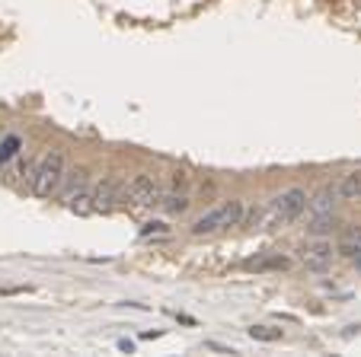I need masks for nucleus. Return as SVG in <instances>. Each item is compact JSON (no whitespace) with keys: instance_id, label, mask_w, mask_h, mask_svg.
I'll use <instances>...</instances> for the list:
<instances>
[{"instance_id":"obj_1","label":"nucleus","mask_w":361,"mask_h":357,"mask_svg":"<svg viewBox=\"0 0 361 357\" xmlns=\"http://www.w3.org/2000/svg\"><path fill=\"white\" fill-rule=\"evenodd\" d=\"M64 153L61 150H51L42 157V163L35 166V176H32V192L39 198H51V192H58L64 182Z\"/></svg>"},{"instance_id":"obj_2","label":"nucleus","mask_w":361,"mask_h":357,"mask_svg":"<svg viewBox=\"0 0 361 357\" xmlns=\"http://www.w3.org/2000/svg\"><path fill=\"white\" fill-rule=\"evenodd\" d=\"M240 220H243V201H227V205L215 207V211H208L205 217L195 220L192 233L205 236V233H215V230H224V227H236Z\"/></svg>"},{"instance_id":"obj_3","label":"nucleus","mask_w":361,"mask_h":357,"mask_svg":"<svg viewBox=\"0 0 361 357\" xmlns=\"http://www.w3.org/2000/svg\"><path fill=\"white\" fill-rule=\"evenodd\" d=\"M304 211H307V192L304 188H288V192L278 195L269 207V214H272L275 223H291V220H298Z\"/></svg>"},{"instance_id":"obj_4","label":"nucleus","mask_w":361,"mask_h":357,"mask_svg":"<svg viewBox=\"0 0 361 357\" xmlns=\"http://www.w3.org/2000/svg\"><path fill=\"white\" fill-rule=\"evenodd\" d=\"M125 195H128V205L132 207H147V205H157L160 201V188L151 176H134Z\"/></svg>"},{"instance_id":"obj_5","label":"nucleus","mask_w":361,"mask_h":357,"mask_svg":"<svg viewBox=\"0 0 361 357\" xmlns=\"http://www.w3.org/2000/svg\"><path fill=\"white\" fill-rule=\"evenodd\" d=\"M118 192H122V178L118 176H106L96 188H93V211H109L118 201Z\"/></svg>"},{"instance_id":"obj_6","label":"nucleus","mask_w":361,"mask_h":357,"mask_svg":"<svg viewBox=\"0 0 361 357\" xmlns=\"http://www.w3.org/2000/svg\"><path fill=\"white\" fill-rule=\"evenodd\" d=\"M300 259L310 271H323V268L333 261V246L329 242H310V246L300 249Z\"/></svg>"},{"instance_id":"obj_7","label":"nucleus","mask_w":361,"mask_h":357,"mask_svg":"<svg viewBox=\"0 0 361 357\" xmlns=\"http://www.w3.org/2000/svg\"><path fill=\"white\" fill-rule=\"evenodd\" d=\"M336 192H339V198H346V201H358L361 198V169L342 176L339 186H336Z\"/></svg>"},{"instance_id":"obj_8","label":"nucleus","mask_w":361,"mask_h":357,"mask_svg":"<svg viewBox=\"0 0 361 357\" xmlns=\"http://www.w3.org/2000/svg\"><path fill=\"white\" fill-rule=\"evenodd\" d=\"M336 198H339V192H336V186H327V188H319V192H317V198H313V201H307V205H310V211H313V214H333Z\"/></svg>"},{"instance_id":"obj_9","label":"nucleus","mask_w":361,"mask_h":357,"mask_svg":"<svg viewBox=\"0 0 361 357\" xmlns=\"http://www.w3.org/2000/svg\"><path fill=\"white\" fill-rule=\"evenodd\" d=\"M20 150H23L20 134H7V138H0V166H7Z\"/></svg>"},{"instance_id":"obj_10","label":"nucleus","mask_w":361,"mask_h":357,"mask_svg":"<svg viewBox=\"0 0 361 357\" xmlns=\"http://www.w3.org/2000/svg\"><path fill=\"white\" fill-rule=\"evenodd\" d=\"M68 207H70V211H77V214H90V211H93V195H87V192H70V195H68Z\"/></svg>"},{"instance_id":"obj_11","label":"nucleus","mask_w":361,"mask_h":357,"mask_svg":"<svg viewBox=\"0 0 361 357\" xmlns=\"http://www.w3.org/2000/svg\"><path fill=\"white\" fill-rule=\"evenodd\" d=\"M250 335L256 342H281V329H272V325H253Z\"/></svg>"},{"instance_id":"obj_12","label":"nucleus","mask_w":361,"mask_h":357,"mask_svg":"<svg viewBox=\"0 0 361 357\" xmlns=\"http://www.w3.org/2000/svg\"><path fill=\"white\" fill-rule=\"evenodd\" d=\"M160 205H163V211H167V214H182L189 207V198H186V195H167Z\"/></svg>"},{"instance_id":"obj_13","label":"nucleus","mask_w":361,"mask_h":357,"mask_svg":"<svg viewBox=\"0 0 361 357\" xmlns=\"http://www.w3.org/2000/svg\"><path fill=\"white\" fill-rule=\"evenodd\" d=\"M250 268H288V259H269V261H250Z\"/></svg>"},{"instance_id":"obj_14","label":"nucleus","mask_w":361,"mask_h":357,"mask_svg":"<svg viewBox=\"0 0 361 357\" xmlns=\"http://www.w3.org/2000/svg\"><path fill=\"white\" fill-rule=\"evenodd\" d=\"M173 186H176V188L186 186V176H182V172H176V176H173Z\"/></svg>"},{"instance_id":"obj_15","label":"nucleus","mask_w":361,"mask_h":357,"mask_svg":"<svg viewBox=\"0 0 361 357\" xmlns=\"http://www.w3.org/2000/svg\"><path fill=\"white\" fill-rule=\"evenodd\" d=\"M358 271H361V259H358Z\"/></svg>"}]
</instances>
